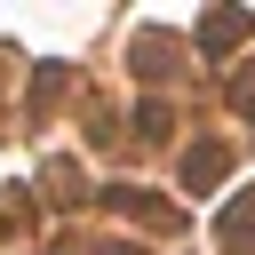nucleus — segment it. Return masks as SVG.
Here are the masks:
<instances>
[{"mask_svg":"<svg viewBox=\"0 0 255 255\" xmlns=\"http://www.w3.org/2000/svg\"><path fill=\"white\" fill-rule=\"evenodd\" d=\"M215 175H223V143H199L183 159V183H215Z\"/></svg>","mask_w":255,"mask_h":255,"instance_id":"f257e3e1","label":"nucleus"},{"mask_svg":"<svg viewBox=\"0 0 255 255\" xmlns=\"http://www.w3.org/2000/svg\"><path fill=\"white\" fill-rule=\"evenodd\" d=\"M239 32H247V16H207V48H231Z\"/></svg>","mask_w":255,"mask_h":255,"instance_id":"f03ea898","label":"nucleus"}]
</instances>
